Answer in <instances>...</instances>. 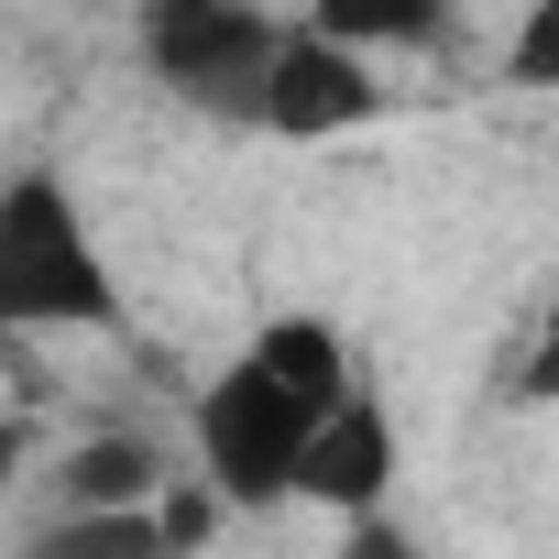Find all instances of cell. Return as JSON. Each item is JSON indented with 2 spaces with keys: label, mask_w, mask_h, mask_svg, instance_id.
<instances>
[{
  "label": "cell",
  "mask_w": 559,
  "mask_h": 559,
  "mask_svg": "<svg viewBox=\"0 0 559 559\" xmlns=\"http://www.w3.org/2000/svg\"><path fill=\"white\" fill-rule=\"evenodd\" d=\"M373 110H384L373 56L319 45L308 23H286V45H274V67H263V99H252V132H274V143H341Z\"/></svg>",
  "instance_id": "277c9868"
},
{
  "label": "cell",
  "mask_w": 559,
  "mask_h": 559,
  "mask_svg": "<svg viewBox=\"0 0 559 559\" xmlns=\"http://www.w3.org/2000/svg\"><path fill=\"white\" fill-rule=\"evenodd\" d=\"M384 493H395V417H384V395L352 384V395L308 428L297 493H286V504H330V515L352 526V515H384Z\"/></svg>",
  "instance_id": "5b68a950"
},
{
  "label": "cell",
  "mask_w": 559,
  "mask_h": 559,
  "mask_svg": "<svg viewBox=\"0 0 559 559\" xmlns=\"http://www.w3.org/2000/svg\"><path fill=\"white\" fill-rule=\"evenodd\" d=\"M515 395H559V308H548V341H537V362L515 373Z\"/></svg>",
  "instance_id": "4fadbf2b"
},
{
  "label": "cell",
  "mask_w": 559,
  "mask_h": 559,
  "mask_svg": "<svg viewBox=\"0 0 559 559\" xmlns=\"http://www.w3.org/2000/svg\"><path fill=\"white\" fill-rule=\"evenodd\" d=\"M165 483H176L165 439H143V428H99V439H78V450L56 461L45 515H121V504H154Z\"/></svg>",
  "instance_id": "8992f818"
},
{
  "label": "cell",
  "mask_w": 559,
  "mask_h": 559,
  "mask_svg": "<svg viewBox=\"0 0 559 559\" xmlns=\"http://www.w3.org/2000/svg\"><path fill=\"white\" fill-rule=\"evenodd\" d=\"M12 559H176V537L154 504H121V515H45Z\"/></svg>",
  "instance_id": "ba28073f"
},
{
  "label": "cell",
  "mask_w": 559,
  "mask_h": 559,
  "mask_svg": "<svg viewBox=\"0 0 559 559\" xmlns=\"http://www.w3.org/2000/svg\"><path fill=\"white\" fill-rule=\"evenodd\" d=\"M241 362H252V373H274V384H286L308 417H330V406L352 395V341H341L330 319H308V308H297V319H274Z\"/></svg>",
  "instance_id": "52a82bcc"
},
{
  "label": "cell",
  "mask_w": 559,
  "mask_h": 559,
  "mask_svg": "<svg viewBox=\"0 0 559 559\" xmlns=\"http://www.w3.org/2000/svg\"><path fill=\"white\" fill-rule=\"evenodd\" d=\"M0 330H121V286L67 176L23 165L0 187Z\"/></svg>",
  "instance_id": "6da1fadb"
},
{
  "label": "cell",
  "mask_w": 559,
  "mask_h": 559,
  "mask_svg": "<svg viewBox=\"0 0 559 559\" xmlns=\"http://www.w3.org/2000/svg\"><path fill=\"white\" fill-rule=\"evenodd\" d=\"M308 428H319V417L274 384V373L219 362V373L198 384V483H209L219 504H286Z\"/></svg>",
  "instance_id": "3957f363"
},
{
  "label": "cell",
  "mask_w": 559,
  "mask_h": 559,
  "mask_svg": "<svg viewBox=\"0 0 559 559\" xmlns=\"http://www.w3.org/2000/svg\"><path fill=\"white\" fill-rule=\"evenodd\" d=\"M330 559H428V548H417V537H406V526H395V515H352V526H341V548H330Z\"/></svg>",
  "instance_id": "7c38bea8"
},
{
  "label": "cell",
  "mask_w": 559,
  "mask_h": 559,
  "mask_svg": "<svg viewBox=\"0 0 559 559\" xmlns=\"http://www.w3.org/2000/svg\"><path fill=\"white\" fill-rule=\"evenodd\" d=\"M308 34L319 45H450V0H308Z\"/></svg>",
  "instance_id": "9c48e42d"
},
{
  "label": "cell",
  "mask_w": 559,
  "mask_h": 559,
  "mask_svg": "<svg viewBox=\"0 0 559 559\" xmlns=\"http://www.w3.org/2000/svg\"><path fill=\"white\" fill-rule=\"evenodd\" d=\"M154 515H165V537H176V559H198V548H209V526H219L230 504H219L209 483H165V493H154Z\"/></svg>",
  "instance_id": "8fae6325"
},
{
  "label": "cell",
  "mask_w": 559,
  "mask_h": 559,
  "mask_svg": "<svg viewBox=\"0 0 559 559\" xmlns=\"http://www.w3.org/2000/svg\"><path fill=\"white\" fill-rule=\"evenodd\" d=\"M23 450H34V428H23V417H0V493H12V472H23Z\"/></svg>",
  "instance_id": "5bb4252c"
},
{
  "label": "cell",
  "mask_w": 559,
  "mask_h": 559,
  "mask_svg": "<svg viewBox=\"0 0 559 559\" xmlns=\"http://www.w3.org/2000/svg\"><path fill=\"white\" fill-rule=\"evenodd\" d=\"M0 352H12V330H0Z\"/></svg>",
  "instance_id": "9a60e30c"
},
{
  "label": "cell",
  "mask_w": 559,
  "mask_h": 559,
  "mask_svg": "<svg viewBox=\"0 0 559 559\" xmlns=\"http://www.w3.org/2000/svg\"><path fill=\"white\" fill-rule=\"evenodd\" d=\"M504 78L515 88H559V0H526V23L504 45Z\"/></svg>",
  "instance_id": "30bf717a"
},
{
  "label": "cell",
  "mask_w": 559,
  "mask_h": 559,
  "mask_svg": "<svg viewBox=\"0 0 559 559\" xmlns=\"http://www.w3.org/2000/svg\"><path fill=\"white\" fill-rule=\"evenodd\" d=\"M274 45H286V23L263 0H143V67L209 121H252Z\"/></svg>",
  "instance_id": "7a4b0ae2"
}]
</instances>
